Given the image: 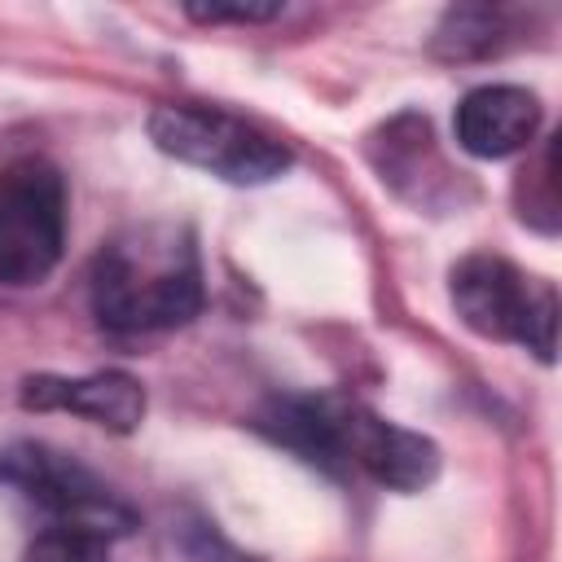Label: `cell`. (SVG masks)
Wrapping results in <instances>:
<instances>
[{"label":"cell","instance_id":"obj_1","mask_svg":"<svg viewBox=\"0 0 562 562\" xmlns=\"http://www.w3.org/2000/svg\"><path fill=\"white\" fill-rule=\"evenodd\" d=\"M92 316L114 334H158L202 312V250L189 224L145 220L119 228L88 272Z\"/></svg>","mask_w":562,"mask_h":562},{"label":"cell","instance_id":"obj_2","mask_svg":"<svg viewBox=\"0 0 562 562\" xmlns=\"http://www.w3.org/2000/svg\"><path fill=\"white\" fill-rule=\"evenodd\" d=\"M259 430L321 470H360L391 492H422L439 474L435 439L342 395H277Z\"/></svg>","mask_w":562,"mask_h":562},{"label":"cell","instance_id":"obj_3","mask_svg":"<svg viewBox=\"0 0 562 562\" xmlns=\"http://www.w3.org/2000/svg\"><path fill=\"white\" fill-rule=\"evenodd\" d=\"M0 483L35 505L48 527H75L101 540H119L136 527V509L123 492H114L70 452L40 439H13L0 448Z\"/></svg>","mask_w":562,"mask_h":562},{"label":"cell","instance_id":"obj_4","mask_svg":"<svg viewBox=\"0 0 562 562\" xmlns=\"http://www.w3.org/2000/svg\"><path fill=\"white\" fill-rule=\"evenodd\" d=\"M149 140L167 158L198 167L224 184H268L290 167V149L272 132L220 105H193V101L154 105Z\"/></svg>","mask_w":562,"mask_h":562},{"label":"cell","instance_id":"obj_5","mask_svg":"<svg viewBox=\"0 0 562 562\" xmlns=\"http://www.w3.org/2000/svg\"><path fill=\"white\" fill-rule=\"evenodd\" d=\"M448 294L457 316L496 342H518L536 351L544 364L553 360V334H558V294L549 281L527 277L501 255H465L448 272Z\"/></svg>","mask_w":562,"mask_h":562},{"label":"cell","instance_id":"obj_6","mask_svg":"<svg viewBox=\"0 0 562 562\" xmlns=\"http://www.w3.org/2000/svg\"><path fill=\"white\" fill-rule=\"evenodd\" d=\"M66 246V180L48 158L0 171V285H40Z\"/></svg>","mask_w":562,"mask_h":562},{"label":"cell","instance_id":"obj_7","mask_svg":"<svg viewBox=\"0 0 562 562\" xmlns=\"http://www.w3.org/2000/svg\"><path fill=\"white\" fill-rule=\"evenodd\" d=\"M18 400L31 413H75L114 435H132L145 422V386L123 369H101V373H79V378L31 373L22 378Z\"/></svg>","mask_w":562,"mask_h":562},{"label":"cell","instance_id":"obj_8","mask_svg":"<svg viewBox=\"0 0 562 562\" xmlns=\"http://www.w3.org/2000/svg\"><path fill=\"white\" fill-rule=\"evenodd\" d=\"M457 145L474 158H509L540 132V97L518 83H483L457 101Z\"/></svg>","mask_w":562,"mask_h":562},{"label":"cell","instance_id":"obj_9","mask_svg":"<svg viewBox=\"0 0 562 562\" xmlns=\"http://www.w3.org/2000/svg\"><path fill=\"white\" fill-rule=\"evenodd\" d=\"M373 167H378L382 184H391L395 193H404L417 206H435L439 193H452V171L439 158L430 123L422 114H400L378 132Z\"/></svg>","mask_w":562,"mask_h":562},{"label":"cell","instance_id":"obj_10","mask_svg":"<svg viewBox=\"0 0 562 562\" xmlns=\"http://www.w3.org/2000/svg\"><path fill=\"white\" fill-rule=\"evenodd\" d=\"M514 40L509 13L492 9V4H457L439 18L430 53L443 61H474V57H492Z\"/></svg>","mask_w":562,"mask_h":562},{"label":"cell","instance_id":"obj_11","mask_svg":"<svg viewBox=\"0 0 562 562\" xmlns=\"http://www.w3.org/2000/svg\"><path fill=\"white\" fill-rule=\"evenodd\" d=\"M18 562H110V540L75 527H44Z\"/></svg>","mask_w":562,"mask_h":562},{"label":"cell","instance_id":"obj_12","mask_svg":"<svg viewBox=\"0 0 562 562\" xmlns=\"http://www.w3.org/2000/svg\"><path fill=\"white\" fill-rule=\"evenodd\" d=\"M184 13L193 18V22H211V26H220V22H268V18H277L281 13V4H184Z\"/></svg>","mask_w":562,"mask_h":562}]
</instances>
